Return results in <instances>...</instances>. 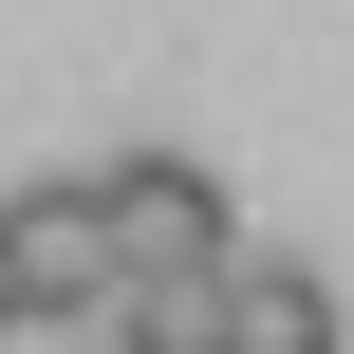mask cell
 I'll return each instance as SVG.
<instances>
[{
  "instance_id": "2",
  "label": "cell",
  "mask_w": 354,
  "mask_h": 354,
  "mask_svg": "<svg viewBox=\"0 0 354 354\" xmlns=\"http://www.w3.org/2000/svg\"><path fill=\"white\" fill-rule=\"evenodd\" d=\"M0 224H19V299H37V317H93V299L131 280V261H112V205H93V168H75V187H19Z\"/></svg>"
},
{
  "instance_id": "3",
  "label": "cell",
  "mask_w": 354,
  "mask_h": 354,
  "mask_svg": "<svg viewBox=\"0 0 354 354\" xmlns=\"http://www.w3.org/2000/svg\"><path fill=\"white\" fill-rule=\"evenodd\" d=\"M93 336L112 354H224V261H131L93 299Z\"/></svg>"
},
{
  "instance_id": "1",
  "label": "cell",
  "mask_w": 354,
  "mask_h": 354,
  "mask_svg": "<svg viewBox=\"0 0 354 354\" xmlns=\"http://www.w3.org/2000/svg\"><path fill=\"white\" fill-rule=\"evenodd\" d=\"M93 205H112V261H224L243 224H224V187L187 168V149H131V168H93Z\"/></svg>"
},
{
  "instance_id": "4",
  "label": "cell",
  "mask_w": 354,
  "mask_h": 354,
  "mask_svg": "<svg viewBox=\"0 0 354 354\" xmlns=\"http://www.w3.org/2000/svg\"><path fill=\"white\" fill-rule=\"evenodd\" d=\"M354 317H336V280L317 261H243L224 243V354H336Z\"/></svg>"
},
{
  "instance_id": "5",
  "label": "cell",
  "mask_w": 354,
  "mask_h": 354,
  "mask_svg": "<svg viewBox=\"0 0 354 354\" xmlns=\"http://www.w3.org/2000/svg\"><path fill=\"white\" fill-rule=\"evenodd\" d=\"M0 336H37V299H19V224H0Z\"/></svg>"
}]
</instances>
